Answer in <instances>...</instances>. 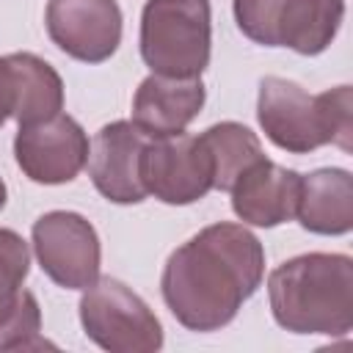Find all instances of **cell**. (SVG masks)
Instances as JSON below:
<instances>
[{
  "instance_id": "cell-4",
  "label": "cell",
  "mask_w": 353,
  "mask_h": 353,
  "mask_svg": "<svg viewBox=\"0 0 353 353\" xmlns=\"http://www.w3.org/2000/svg\"><path fill=\"white\" fill-rule=\"evenodd\" d=\"M210 0H146L141 11V58L154 74L199 77L210 66Z\"/></svg>"
},
{
  "instance_id": "cell-16",
  "label": "cell",
  "mask_w": 353,
  "mask_h": 353,
  "mask_svg": "<svg viewBox=\"0 0 353 353\" xmlns=\"http://www.w3.org/2000/svg\"><path fill=\"white\" fill-rule=\"evenodd\" d=\"M201 143L207 146L210 152V160H212V171H215V190H229L234 185V179L251 168L254 163H259L265 154H262V143L259 138L237 124V121H221V124H212L207 127L201 135Z\"/></svg>"
},
{
  "instance_id": "cell-5",
  "label": "cell",
  "mask_w": 353,
  "mask_h": 353,
  "mask_svg": "<svg viewBox=\"0 0 353 353\" xmlns=\"http://www.w3.org/2000/svg\"><path fill=\"white\" fill-rule=\"evenodd\" d=\"M232 8L243 36L301 55H320L345 19V0H234Z\"/></svg>"
},
{
  "instance_id": "cell-2",
  "label": "cell",
  "mask_w": 353,
  "mask_h": 353,
  "mask_svg": "<svg viewBox=\"0 0 353 353\" xmlns=\"http://www.w3.org/2000/svg\"><path fill=\"white\" fill-rule=\"evenodd\" d=\"M273 320L292 334L345 336L353 328V259L301 254L268 276Z\"/></svg>"
},
{
  "instance_id": "cell-6",
  "label": "cell",
  "mask_w": 353,
  "mask_h": 353,
  "mask_svg": "<svg viewBox=\"0 0 353 353\" xmlns=\"http://www.w3.org/2000/svg\"><path fill=\"white\" fill-rule=\"evenodd\" d=\"M80 323L85 336L110 353H154L163 347V325L146 301L119 279H97L83 290Z\"/></svg>"
},
{
  "instance_id": "cell-8",
  "label": "cell",
  "mask_w": 353,
  "mask_h": 353,
  "mask_svg": "<svg viewBox=\"0 0 353 353\" xmlns=\"http://www.w3.org/2000/svg\"><path fill=\"white\" fill-rule=\"evenodd\" d=\"M33 251L41 270L63 290H85L99 279V234L80 212L52 210L33 223Z\"/></svg>"
},
{
  "instance_id": "cell-1",
  "label": "cell",
  "mask_w": 353,
  "mask_h": 353,
  "mask_svg": "<svg viewBox=\"0 0 353 353\" xmlns=\"http://www.w3.org/2000/svg\"><path fill=\"white\" fill-rule=\"evenodd\" d=\"M262 276L265 248L256 234L240 223H212L168 256L160 290L188 331L210 334L237 317Z\"/></svg>"
},
{
  "instance_id": "cell-10",
  "label": "cell",
  "mask_w": 353,
  "mask_h": 353,
  "mask_svg": "<svg viewBox=\"0 0 353 353\" xmlns=\"http://www.w3.org/2000/svg\"><path fill=\"white\" fill-rule=\"evenodd\" d=\"M44 22L52 44L83 63H102L121 44L116 0H50Z\"/></svg>"
},
{
  "instance_id": "cell-3",
  "label": "cell",
  "mask_w": 353,
  "mask_h": 353,
  "mask_svg": "<svg viewBox=\"0 0 353 353\" xmlns=\"http://www.w3.org/2000/svg\"><path fill=\"white\" fill-rule=\"evenodd\" d=\"M256 119L265 135L292 154H309L325 143H334L342 152L353 149L350 85L309 94L292 80L265 77L259 83Z\"/></svg>"
},
{
  "instance_id": "cell-9",
  "label": "cell",
  "mask_w": 353,
  "mask_h": 353,
  "mask_svg": "<svg viewBox=\"0 0 353 353\" xmlns=\"http://www.w3.org/2000/svg\"><path fill=\"white\" fill-rule=\"evenodd\" d=\"M88 135L66 113L22 124L14 138V157L22 174L39 185L72 182L88 163Z\"/></svg>"
},
{
  "instance_id": "cell-11",
  "label": "cell",
  "mask_w": 353,
  "mask_h": 353,
  "mask_svg": "<svg viewBox=\"0 0 353 353\" xmlns=\"http://www.w3.org/2000/svg\"><path fill=\"white\" fill-rule=\"evenodd\" d=\"M149 135L132 121L105 124L88 152V176L113 204H138L146 199L141 182V157Z\"/></svg>"
},
{
  "instance_id": "cell-13",
  "label": "cell",
  "mask_w": 353,
  "mask_h": 353,
  "mask_svg": "<svg viewBox=\"0 0 353 353\" xmlns=\"http://www.w3.org/2000/svg\"><path fill=\"white\" fill-rule=\"evenodd\" d=\"M207 99L201 77L149 74L132 97V124L149 138L179 135L201 113Z\"/></svg>"
},
{
  "instance_id": "cell-14",
  "label": "cell",
  "mask_w": 353,
  "mask_h": 353,
  "mask_svg": "<svg viewBox=\"0 0 353 353\" xmlns=\"http://www.w3.org/2000/svg\"><path fill=\"white\" fill-rule=\"evenodd\" d=\"M295 218L314 234H347L353 229V176L345 168H317L301 176Z\"/></svg>"
},
{
  "instance_id": "cell-12",
  "label": "cell",
  "mask_w": 353,
  "mask_h": 353,
  "mask_svg": "<svg viewBox=\"0 0 353 353\" xmlns=\"http://www.w3.org/2000/svg\"><path fill=\"white\" fill-rule=\"evenodd\" d=\"M229 193H232V210L243 223L273 229L295 218V207L301 196V174L262 157L234 179Z\"/></svg>"
},
{
  "instance_id": "cell-19",
  "label": "cell",
  "mask_w": 353,
  "mask_h": 353,
  "mask_svg": "<svg viewBox=\"0 0 353 353\" xmlns=\"http://www.w3.org/2000/svg\"><path fill=\"white\" fill-rule=\"evenodd\" d=\"M17 110V83H14V69L8 55H0V127L14 119Z\"/></svg>"
},
{
  "instance_id": "cell-7",
  "label": "cell",
  "mask_w": 353,
  "mask_h": 353,
  "mask_svg": "<svg viewBox=\"0 0 353 353\" xmlns=\"http://www.w3.org/2000/svg\"><path fill=\"white\" fill-rule=\"evenodd\" d=\"M141 182L146 196L163 204H193L215 190V171L207 146L199 135L149 138L141 157Z\"/></svg>"
},
{
  "instance_id": "cell-18",
  "label": "cell",
  "mask_w": 353,
  "mask_h": 353,
  "mask_svg": "<svg viewBox=\"0 0 353 353\" xmlns=\"http://www.w3.org/2000/svg\"><path fill=\"white\" fill-rule=\"evenodd\" d=\"M41 331V312H39V301L33 292L22 290V298L11 314V320L6 323L3 334H0V350H36L44 347V336Z\"/></svg>"
},
{
  "instance_id": "cell-17",
  "label": "cell",
  "mask_w": 353,
  "mask_h": 353,
  "mask_svg": "<svg viewBox=\"0 0 353 353\" xmlns=\"http://www.w3.org/2000/svg\"><path fill=\"white\" fill-rule=\"evenodd\" d=\"M28 270H30L28 243L14 229H0V334L22 298V281L28 279Z\"/></svg>"
},
{
  "instance_id": "cell-15",
  "label": "cell",
  "mask_w": 353,
  "mask_h": 353,
  "mask_svg": "<svg viewBox=\"0 0 353 353\" xmlns=\"http://www.w3.org/2000/svg\"><path fill=\"white\" fill-rule=\"evenodd\" d=\"M8 61H11L14 83H17L14 119L19 121V127L61 113V108H63L61 74L33 52H11Z\"/></svg>"
},
{
  "instance_id": "cell-20",
  "label": "cell",
  "mask_w": 353,
  "mask_h": 353,
  "mask_svg": "<svg viewBox=\"0 0 353 353\" xmlns=\"http://www.w3.org/2000/svg\"><path fill=\"white\" fill-rule=\"evenodd\" d=\"M6 199H8V190H6V182L0 179V210L6 207Z\"/></svg>"
}]
</instances>
